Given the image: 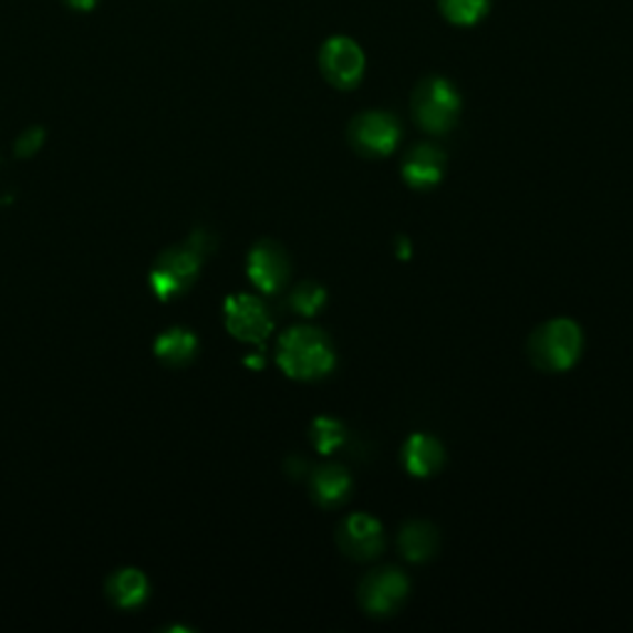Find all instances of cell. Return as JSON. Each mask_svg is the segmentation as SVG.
<instances>
[{"label": "cell", "mask_w": 633, "mask_h": 633, "mask_svg": "<svg viewBox=\"0 0 633 633\" xmlns=\"http://www.w3.org/2000/svg\"><path fill=\"white\" fill-rule=\"evenodd\" d=\"M216 248V240L204 228L188 238L181 246L164 250L156 258L152 268V290L158 300H172L176 294H184L196 282L200 266L210 250Z\"/></svg>", "instance_id": "6da1fadb"}, {"label": "cell", "mask_w": 633, "mask_h": 633, "mask_svg": "<svg viewBox=\"0 0 633 633\" xmlns=\"http://www.w3.org/2000/svg\"><path fill=\"white\" fill-rule=\"evenodd\" d=\"M278 364L290 378L314 382L334 369V350L330 336L316 326H292L278 342Z\"/></svg>", "instance_id": "7a4b0ae2"}, {"label": "cell", "mask_w": 633, "mask_h": 633, "mask_svg": "<svg viewBox=\"0 0 633 633\" xmlns=\"http://www.w3.org/2000/svg\"><path fill=\"white\" fill-rule=\"evenodd\" d=\"M582 346L584 334L579 330V324L559 316V320L537 326L530 342H527V354L542 372H567L579 362Z\"/></svg>", "instance_id": "3957f363"}, {"label": "cell", "mask_w": 633, "mask_h": 633, "mask_svg": "<svg viewBox=\"0 0 633 633\" xmlns=\"http://www.w3.org/2000/svg\"><path fill=\"white\" fill-rule=\"evenodd\" d=\"M460 94L446 77H426L418 82L411 97V112L421 129L428 134H446L460 117Z\"/></svg>", "instance_id": "277c9868"}, {"label": "cell", "mask_w": 633, "mask_h": 633, "mask_svg": "<svg viewBox=\"0 0 633 633\" xmlns=\"http://www.w3.org/2000/svg\"><path fill=\"white\" fill-rule=\"evenodd\" d=\"M350 144L356 154L369 158H384L394 154L401 139V124L392 112H364L350 124Z\"/></svg>", "instance_id": "5b68a950"}, {"label": "cell", "mask_w": 633, "mask_h": 633, "mask_svg": "<svg viewBox=\"0 0 633 633\" xmlns=\"http://www.w3.org/2000/svg\"><path fill=\"white\" fill-rule=\"evenodd\" d=\"M320 70L336 90H354L364 77L366 58L352 38H330L320 50Z\"/></svg>", "instance_id": "8992f818"}, {"label": "cell", "mask_w": 633, "mask_h": 633, "mask_svg": "<svg viewBox=\"0 0 633 633\" xmlns=\"http://www.w3.org/2000/svg\"><path fill=\"white\" fill-rule=\"evenodd\" d=\"M408 596V579L396 567H384L366 574L359 584V604L372 616H388Z\"/></svg>", "instance_id": "52a82bcc"}, {"label": "cell", "mask_w": 633, "mask_h": 633, "mask_svg": "<svg viewBox=\"0 0 633 633\" xmlns=\"http://www.w3.org/2000/svg\"><path fill=\"white\" fill-rule=\"evenodd\" d=\"M228 332L240 342L262 344L272 332V320L266 304L252 294H230L224 304Z\"/></svg>", "instance_id": "ba28073f"}, {"label": "cell", "mask_w": 633, "mask_h": 633, "mask_svg": "<svg viewBox=\"0 0 633 633\" xmlns=\"http://www.w3.org/2000/svg\"><path fill=\"white\" fill-rule=\"evenodd\" d=\"M292 272L290 256L276 240H260L252 246L248 256V278L260 292H280Z\"/></svg>", "instance_id": "9c48e42d"}, {"label": "cell", "mask_w": 633, "mask_h": 633, "mask_svg": "<svg viewBox=\"0 0 633 633\" xmlns=\"http://www.w3.org/2000/svg\"><path fill=\"white\" fill-rule=\"evenodd\" d=\"M336 544H340V550L346 557L356 559V562L374 559L384 550V527L372 515L354 512L336 530Z\"/></svg>", "instance_id": "30bf717a"}, {"label": "cell", "mask_w": 633, "mask_h": 633, "mask_svg": "<svg viewBox=\"0 0 633 633\" xmlns=\"http://www.w3.org/2000/svg\"><path fill=\"white\" fill-rule=\"evenodd\" d=\"M446 174V154L434 144H416L401 162V176L411 188H434Z\"/></svg>", "instance_id": "8fae6325"}, {"label": "cell", "mask_w": 633, "mask_h": 633, "mask_svg": "<svg viewBox=\"0 0 633 633\" xmlns=\"http://www.w3.org/2000/svg\"><path fill=\"white\" fill-rule=\"evenodd\" d=\"M446 463V450L434 436L414 434L404 443V466L414 478H430Z\"/></svg>", "instance_id": "7c38bea8"}, {"label": "cell", "mask_w": 633, "mask_h": 633, "mask_svg": "<svg viewBox=\"0 0 633 633\" xmlns=\"http://www.w3.org/2000/svg\"><path fill=\"white\" fill-rule=\"evenodd\" d=\"M310 488H312V498L316 505H322V508H340V505L350 498V492H352L350 470L342 466L316 468L310 480Z\"/></svg>", "instance_id": "4fadbf2b"}, {"label": "cell", "mask_w": 633, "mask_h": 633, "mask_svg": "<svg viewBox=\"0 0 633 633\" xmlns=\"http://www.w3.org/2000/svg\"><path fill=\"white\" fill-rule=\"evenodd\" d=\"M398 550L408 562H426L438 552V532L430 522L414 520L398 535Z\"/></svg>", "instance_id": "5bb4252c"}, {"label": "cell", "mask_w": 633, "mask_h": 633, "mask_svg": "<svg viewBox=\"0 0 633 633\" xmlns=\"http://www.w3.org/2000/svg\"><path fill=\"white\" fill-rule=\"evenodd\" d=\"M154 352L168 366H184L196 356L198 340L194 332L184 330V326H174V330L158 334Z\"/></svg>", "instance_id": "9a60e30c"}, {"label": "cell", "mask_w": 633, "mask_h": 633, "mask_svg": "<svg viewBox=\"0 0 633 633\" xmlns=\"http://www.w3.org/2000/svg\"><path fill=\"white\" fill-rule=\"evenodd\" d=\"M149 594V582L139 569H122L107 582V596L114 606L134 609Z\"/></svg>", "instance_id": "2e32d148"}, {"label": "cell", "mask_w": 633, "mask_h": 633, "mask_svg": "<svg viewBox=\"0 0 633 633\" xmlns=\"http://www.w3.org/2000/svg\"><path fill=\"white\" fill-rule=\"evenodd\" d=\"M438 6L448 23L470 28L488 15L490 0H438Z\"/></svg>", "instance_id": "e0dca14e"}, {"label": "cell", "mask_w": 633, "mask_h": 633, "mask_svg": "<svg viewBox=\"0 0 633 633\" xmlns=\"http://www.w3.org/2000/svg\"><path fill=\"white\" fill-rule=\"evenodd\" d=\"M326 304V290L312 280L300 282L290 294V308L302 316H312Z\"/></svg>", "instance_id": "ac0fdd59"}, {"label": "cell", "mask_w": 633, "mask_h": 633, "mask_svg": "<svg viewBox=\"0 0 633 633\" xmlns=\"http://www.w3.org/2000/svg\"><path fill=\"white\" fill-rule=\"evenodd\" d=\"M310 436H312V446L320 450V453H332L334 448H340L342 443H344V426L340 424V421H334V418H316L314 424H312V430H310Z\"/></svg>", "instance_id": "d6986e66"}, {"label": "cell", "mask_w": 633, "mask_h": 633, "mask_svg": "<svg viewBox=\"0 0 633 633\" xmlns=\"http://www.w3.org/2000/svg\"><path fill=\"white\" fill-rule=\"evenodd\" d=\"M40 144H42V132H38V129H35V132H30V134H25V136H23V139L18 142V154L30 156V154H33V152L38 149Z\"/></svg>", "instance_id": "ffe728a7"}, {"label": "cell", "mask_w": 633, "mask_h": 633, "mask_svg": "<svg viewBox=\"0 0 633 633\" xmlns=\"http://www.w3.org/2000/svg\"><path fill=\"white\" fill-rule=\"evenodd\" d=\"M68 3L75 6V8H92L94 0H68Z\"/></svg>", "instance_id": "44dd1931"}]
</instances>
